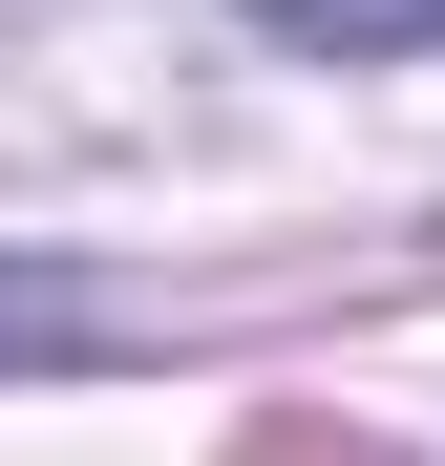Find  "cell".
I'll use <instances>...</instances> for the list:
<instances>
[{
	"mask_svg": "<svg viewBox=\"0 0 445 466\" xmlns=\"http://www.w3.org/2000/svg\"><path fill=\"white\" fill-rule=\"evenodd\" d=\"M64 339H106V319H86L64 276H0V360H64Z\"/></svg>",
	"mask_w": 445,
	"mask_h": 466,
	"instance_id": "obj_2",
	"label": "cell"
},
{
	"mask_svg": "<svg viewBox=\"0 0 445 466\" xmlns=\"http://www.w3.org/2000/svg\"><path fill=\"white\" fill-rule=\"evenodd\" d=\"M255 43H319V64H424L445 43V0H234Z\"/></svg>",
	"mask_w": 445,
	"mask_h": 466,
	"instance_id": "obj_1",
	"label": "cell"
}]
</instances>
